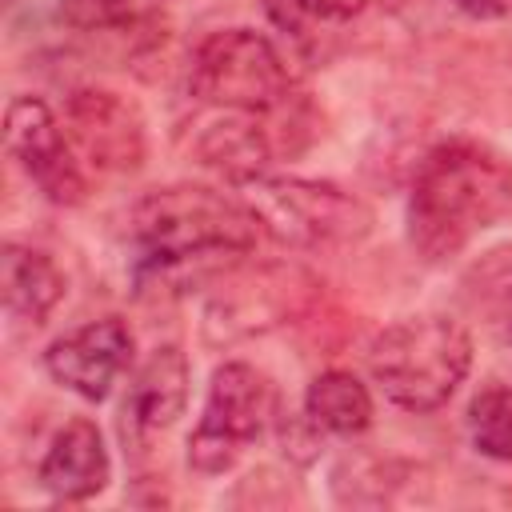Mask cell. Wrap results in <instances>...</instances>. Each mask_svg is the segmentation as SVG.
<instances>
[{
    "instance_id": "d6986e66",
    "label": "cell",
    "mask_w": 512,
    "mask_h": 512,
    "mask_svg": "<svg viewBox=\"0 0 512 512\" xmlns=\"http://www.w3.org/2000/svg\"><path fill=\"white\" fill-rule=\"evenodd\" d=\"M452 4L476 20H508L512 16V0H452Z\"/></svg>"
},
{
    "instance_id": "ac0fdd59",
    "label": "cell",
    "mask_w": 512,
    "mask_h": 512,
    "mask_svg": "<svg viewBox=\"0 0 512 512\" xmlns=\"http://www.w3.org/2000/svg\"><path fill=\"white\" fill-rule=\"evenodd\" d=\"M60 16L80 32H100L128 20V0H60Z\"/></svg>"
},
{
    "instance_id": "52a82bcc",
    "label": "cell",
    "mask_w": 512,
    "mask_h": 512,
    "mask_svg": "<svg viewBox=\"0 0 512 512\" xmlns=\"http://www.w3.org/2000/svg\"><path fill=\"white\" fill-rule=\"evenodd\" d=\"M4 148L20 164V172L40 188L44 200L60 208L84 204L88 176L80 168L76 144L40 96H12L4 116Z\"/></svg>"
},
{
    "instance_id": "7a4b0ae2",
    "label": "cell",
    "mask_w": 512,
    "mask_h": 512,
    "mask_svg": "<svg viewBox=\"0 0 512 512\" xmlns=\"http://www.w3.org/2000/svg\"><path fill=\"white\" fill-rule=\"evenodd\" d=\"M128 232L136 244V272L168 280L204 260L248 256L264 236L248 196L212 184H168L132 204Z\"/></svg>"
},
{
    "instance_id": "5b68a950",
    "label": "cell",
    "mask_w": 512,
    "mask_h": 512,
    "mask_svg": "<svg viewBox=\"0 0 512 512\" xmlns=\"http://www.w3.org/2000/svg\"><path fill=\"white\" fill-rule=\"evenodd\" d=\"M260 228L288 248H344L372 232V208L328 180L260 176L244 188Z\"/></svg>"
},
{
    "instance_id": "6da1fadb",
    "label": "cell",
    "mask_w": 512,
    "mask_h": 512,
    "mask_svg": "<svg viewBox=\"0 0 512 512\" xmlns=\"http://www.w3.org/2000/svg\"><path fill=\"white\" fill-rule=\"evenodd\" d=\"M512 216V164L480 140L436 144L408 188V244L424 260L464 252Z\"/></svg>"
},
{
    "instance_id": "9c48e42d",
    "label": "cell",
    "mask_w": 512,
    "mask_h": 512,
    "mask_svg": "<svg viewBox=\"0 0 512 512\" xmlns=\"http://www.w3.org/2000/svg\"><path fill=\"white\" fill-rule=\"evenodd\" d=\"M132 360H136V336L120 316H96L56 336L44 352L48 376L88 404L108 400L116 380L132 368Z\"/></svg>"
},
{
    "instance_id": "e0dca14e",
    "label": "cell",
    "mask_w": 512,
    "mask_h": 512,
    "mask_svg": "<svg viewBox=\"0 0 512 512\" xmlns=\"http://www.w3.org/2000/svg\"><path fill=\"white\" fill-rule=\"evenodd\" d=\"M368 0H264V12L268 20L292 36V40H308L316 28H328V24H344L352 16L364 12Z\"/></svg>"
},
{
    "instance_id": "30bf717a",
    "label": "cell",
    "mask_w": 512,
    "mask_h": 512,
    "mask_svg": "<svg viewBox=\"0 0 512 512\" xmlns=\"http://www.w3.org/2000/svg\"><path fill=\"white\" fill-rule=\"evenodd\" d=\"M192 388V364L180 344H156L132 372L128 396L120 404V432L132 448H144L152 436L168 432L184 408Z\"/></svg>"
},
{
    "instance_id": "3957f363",
    "label": "cell",
    "mask_w": 512,
    "mask_h": 512,
    "mask_svg": "<svg viewBox=\"0 0 512 512\" xmlns=\"http://www.w3.org/2000/svg\"><path fill=\"white\" fill-rule=\"evenodd\" d=\"M472 372V336L440 312L404 316L368 344L372 384L404 412H436Z\"/></svg>"
},
{
    "instance_id": "5bb4252c",
    "label": "cell",
    "mask_w": 512,
    "mask_h": 512,
    "mask_svg": "<svg viewBox=\"0 0 512 512\" xmlns=\"http://www.w3.org/2000/svg\"><path fill=\"white\" fill-rule=\"evenodd\" d=\"M304 412L324 436L352 440V436L368 432L376 404H372V392L360 376H352L344 368H328V372L312 376V384L304 392Z\"/></svg>"
},
{
    "instance_id": "7c38bea8",
    "label": "cell",
    "mask_w": 512,
    "mask_h": 512,
    "mask_svg": "<svg viewBox=\"0 0 512 512\" xmlns=\"http://www.w3.org/2000/svg\"><path fill=\"white\" fill-rule=\"evenodd\" d=\"M196 156L204 168H212L236 188H248L252 180L268 176V164L276 160L268 112H224L196 136Z\"/></svg>"
},
{
    "instance_id": "ba28073f",
    "label": "cell",
    "mask_w": 512,
    "mask_h": 512,
    "mask_svg": "<svg viewBox=\"0 0 512 512\" xmlns=\"http://www.w3.org/2000/svg\"><path fill=\"white\" fill-rule=\"evenodd\" d=\"M64 132L96 172H136L148 156L140 104L112 88H76L64 100Z\"/></svg>"
},
{
    "instance_id": "277c9868",
    "label": "cell",
    "mask_w": 512,
    "mask_h": 512,
    "mask_svg": "<svg viewBox=\"0 0 512 512\" xmlns=\"http://www.w3.org/2000/svg\"><path fill=\"white\" fill-rule=\"evenodd\" d=\"M196 100L224 112H276L292 104V68L256 28H220L204 36L188 64Z\"/></svg>"
},
{
    "instance_id": "8fae6325",
    "label": "cell",
    "mask_w": 512,
    "mask_h": 512,
    "mask_svg": "<svg viewBox=\"0 0 512 512\" xmlns=\"http://www.w3.org/2000/svg\"><path fill=\"white\" fill-rule=\"evenodd\" d=\"M36 480L52 500H64V504L100 496L112 480V456L100 424L88 416H72L44 448Z\"/></svg>"
},
{
    "instance_id": "8992f818",
    "label": "cell",
    "mask_w": 512,
    "mask_h": 512,
    "mask_svg": "<svg viewBox=\"0 0 512 512\" xmlns=\"http://www.w3.org/2000/svg\"><path fill=\"white\" fill-rule=\"evenodd\" d=\"M272 416H276V396L268 376L244 360L220 364L208 380L204 412L188 436V468L200 476L228 472L244 456V448L260 440Z\"/></svg>"
},
{
    "instance_id": "4fadbf2b",
    "label": "cell",
    "mask_w": 512,
    "mask_h": 512,
    "mask_svg": "<svg viewBox=\"0 0 512 512\" xmlns=\"http://www.w3.org/2000/svg\"><path fill=\"white\" fill-rule=\"evenodd\" d=\"M68 292V280L60 272V264L32 248V244H16L8 240L4 252H0V296H4V312L16 320V324H44L56 304L64 300Z\"/></svg>"
},
{
    "instance_id": "9a60e30c",
    "label": "cell",
    "mask_w": 512,
    "mask_h": 512,
    "mask_svg": "<svg viewBox=\"0 0 512 512\" xmlns=\"http://www.w3.org/2000/svg\"><path fill=\"white\" fill-rule=\"evenodd\" d=\"M468 436L472 448L496 464H512V388L488 384L468 404Z\"/></svg>"
},
{
    "instance_id": "2e32d148",
    "label": "cell",
    "mask_w": 512,
    "mask_h": 512,
    "mask_svg": "<svg viewBox=\"0 0 512 512\" xmlns=\"http://www.w3.org/2000/svg\"><path fill=\"white\" fill-rule=\"evenodd\" d=\"M460 292L472 308L484 312H512V244H496L488 252H480L464 276H460Z\"/></svg>"
}]
</instances>
